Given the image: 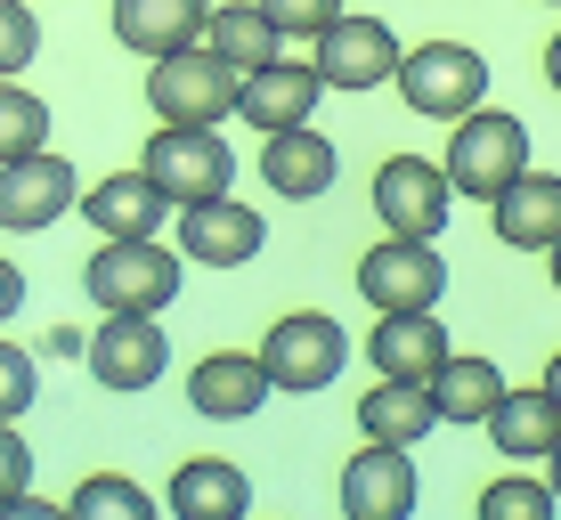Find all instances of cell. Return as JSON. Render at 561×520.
<instances>
[{
    "mask_svg": "<svg viewBox=\"0 0 561 520\" xmlns=\"http://www.w3.org/2000/svg\"><path fill=\"white\" fill-rule=\"evenodd\" d=\"M432 391H423V382H391L382 374L375 391L358 398V439H382V448H423V439H432Z\"/></svg>",
    "mask_w": 561,
    "mask_h": 520,
    "instance_id": "cell-24",
    "label": "cell"
},
{
    "mask_svg": "<svg viewBox=\"0 0 561 520\" xmlns=\"http://www.w3.org/2000/svg\"><path fill=\"white\" fill-rule=\"evenodd\" d=\"M456 211V187L432 155H382L375 163V220L382 236H439Z\"/></svg>",
    "mask_w": 561,
    "mask_h": 520,
    "instance_id": "cell-10",
    "label": "cell"
},
{
    "mask_svg": "<svg viewBox=\"0 0 561 520\" xmlns=\"http://www.w3.org/2000/svg\"><path fill=\"white\" fill-rule=\"evenodd\" d=\"M546 82H553V99H561V33L546 42Z\"/></svg>",
    "mask_w": 561,
    "mask_h": 520,
    "instance_id": "cell-35",
    "label": "cell"
},
{
    "mask_svg": "<svg viewBox=\"0 0 561 520\" xmlns=\"http://www.w3.org/2000/svg\"><path fill=\"white\" fill-rule=\"evenodd\" d=\"M325 82L309 73V57H268V66L237 73V114L253 130H285V123H318Z\"/></svg>",
    "mask_w": 561,
    "mask_h": 520,
    "instance_id": "cell-17",
    "label": "cell"
},
{
    "mask_svg": "<svg viewBox=\"0 0 561 520\" xmlns=\"http://www.w3.org/2000/svg\"><path fill=\"white\" fill-rule=\"evenodd\" d=\"M480 431L496 439V455H505V464H546V448L561 439V407L546 398V382H537V391H505Z\"/></svg>",
    "mask_w": 561,
    "mask_h": 520,
    "instance_id": "cell-23",
    "label": "cell"
},
{
    "mask_svg": "<svg viewBox=\"0 0 561 520\" xmlns=\"http://www.w3.org/2000/svg\"><path fill=\"white\" fill-rule=\"evenodd\" d=\"M204 49H211V57H228L237 73H253V66H268V57H285V33L261 16V0H211V16H204Z\"/></svg>",
    "mask_w": 561,
    "mask_h": 520,
    "instance_id": "cell-25",
    "label": "cell"
},
{
    "mask_svg": "<svg viewBox=\"0 0 561 520\" xmlns=\"http://www.w3.org/2000/svg\"><path fill=\"white\" fill-rule=\"evenodd\" d=\"M546 398H553V407H561V350L546 358Z\"/></svg>",
    "mask_w": 561,
    "mask_h": 520,
    "instance_id": "cell-36",
    "label": "cell"
},
{
    "mask_svg": "<svg viewBox=\"0 0 561 520\" xmlns=\"http://www.w3.org/2000/svg\"><path fill=\"white\" fill-rule=\"evenodd\" d=\"M439 171H448V187H456V196L496 204V187L529 171V123H520L513 106H489V99H480L472 114H456Z\"/></svg>",
    "mask_w": 561,
    "mask_h": 520,
    "instance_id": "cell-2",
    "label": "cell"
},
{
    "mask_svg": "<svg viewBox=\"0 0 561 520\" xmlns=\"http://www.w3.org/2000/svg\"><path fill=\"white\" fill-rule=\"evenodd\" d=\"M496 236L513 244V253H546V244L561 236V171H520V180L496 187Z\"/></svg>",
    "mask_w": 561,
    "mask_h": 520,
    "instance_id": "cell-19",
    "label": "cell"
},
{
    "mask_svg": "<svg viewBox=\"0 0 561 520\" xmlns=\"http://www.w3.org/2000/svg\"><path fill=\"white\" fill-rule=\"evenodd\" d=\"M82 293L99 317H163L180 301V244L163 236H99L82 261Z\"/></svg>",
    "mask_w": 561,
    "mask_h": 520,
    "instance_id": "cell-1",
    "label": "cell"
},
{
    "mask_svg": "<svg viewBox=\"0 0 561 520\" xmlns=\"http://www.w3.org/2000/svg\"><path fill=\"white\" fill-rule=\"evenodd\" d=\"M391 90L415 123H456L489 99V57L472 42H423V49H399L391 66Z\"/></svg>",
    "mask_w": 561,
    "mask_h": 520,
    "instance_id": "cell-3",
    "label": "cell"
},
{
    "mask_svg": "<svg viewBox=\"0 0 561 520\" xmlns=\"http://www.w3.org/2000/svg\"><path fill=\"white\" fill-rule=\"evenodd\" d=\"M480 512L489 520H553L561 496H553L546 472H496L489 488H480Z\"/></svg>",
    "mask_w": 561,
    "mask_h": 520,
    "instance_id": "cell-28",
    "label": "cell"
},
{
    "mask_svg": "<svg viewBox=\"0 0 561 520\" xmlns=\"http://www.w3.org/2000/svg\"><path fill=\"white\" fill-rule=\"evenodd\" d=\"M342 366H351V334H342V317H325V310H285V317L261 334V374H268V391L318 398L325 382H342Z\"/></svg>",
    "mask_w": 561,
    "mask_h": 520,
    "instance_id": "cell-4",
    "label": "cell"
},
{
    "mask_svg": "<svg viewBox=\"0 0 561 520\" xmlns=\"http://www.w3.org/2000/svg\"><path fill=\"white\" fill-rule=\"evenodd\" d=\"M334 180H342V147L325 139L318 123L261 130V187H277L285 204H318Z\"/></svg>",
    "mask_w": 561,
    "mask_h": 520,
    "instance_id": "cell-14",
    "label": "cell"
},
{
    "mask_svg": "<svg viewBox=\"0 0 561 520\" xmlns=\"http://www.w3.org/2000/svg\"><path fill=\"white\" fill-rule=\"evenodd\" d=\"M334 496H342V512H351V520H408V512L423 505V472H415L408 448H382V439H366L351 464H342Z\"/></svg>",
    "mask_w": 561,
    "mask_h": 520,
    "instance_id": "cell-12",
    "label": "cell"
},
{
    "mask_svg": "<svg viewBox=\"0 0 561 520\" xmlns=\"http://www.w3.org/2000/svg\"><path fill=\"white\" fill-rule=\"evenodd\" d=\"M163 505L180 520H244L253 512V479H244V464H228V455H187L171 472Z\"/></svg>",
    "mask_w": 561,
    "mask_h": 520,
    "instance_id": "cell-21",
    "label": "cell"
},
{
    "mask_svg": "<svg viewBox=\"0 0 561 520\" xmlns=\"http://www.w3.org/2000/svg\"><path fill=\"white\" fill-rule=\"evenodd\" d=\"M187 407L204 423H253L268 407V374H261V350H204L187 366Z\"/></svg>",
    "mask_w": 561,
    "mask_h": 520,
    "instance_id": "cell-16",
    "label": "cell"
},
{
    "mask_svg": "<svg viewBox=\"0 0 561 520\" xmlns=\"http://www.w3.org/2000/svg\"><path fill=\"white\" fill-rule=\"evenodd\" d=\"M268 244V220L237 196H204V204H180V261L196 268H253Z\"/></svg>",
    "mask_w": 561,
    "mask_h": 520,
    "instance_id": "cell-13",
    "label": "cell"
},
{
    "mask_svg": "<svg viewBox=\"0 0 561 520\" xmlns=\"http://www.w3.org/2000/svg\"><path fill=\"white\" fill-rule=\"evenodd\" d=\"M147 114L154 123H228L237 114V66L204 42L147 57Z\"/></svg>",
    "mask_w": 561,
    "mask_h": 520,
    "instance_id": "cell-6",
    "label": "cell"
},
{
    "mask_svg": "<svg viewBox=\"0 0 561 520\" xmlns=\"http://www.w3.org/2000/svg\"><path fill=\"white\" fill-rule=\"evenodd\" d=\"M82 366H90V382L99 391H154L163 382V366H171V334L154 317H99L90 325V342H82Z\"/></svg>",
    "mask_w": 561,
    "mask_h": 520,
    "instance_id": "cell-11",
    "label": "cell"
},
{
    "mask_svg": "<svg viewBox=\"0 0 561 520\" xmlns=\"http://www.w3.org/2000/svg\"><path fill=\"white\" fill-rule=\"evenodd\" d=\"M66 512H82V520H147L154 496H147L130 472H90V479H73Z\"/></svg>",
    "mask_w": 561,
    "mask_h": 520,
    "instance_id": "cell-27",
    "label": "cell"
},
{
    "mask_svg": "<svg viewBox=\"0 0 561 520\" xmlns=\"http://www.w3.org/2000/svg\"><path fill=\"white\" fill-rule=\"evenodd\" d=\"M261 16L285 33V42H309V33H325L342 16V0H261Z\"/></svg>",
    "mask_w": 561,
    "mask_h": 520,
    "instance_id": "cell-31",
    "label": "cell"
},
{
    "mask_svg": "<svg viewBox=\"0 0 561 520\" xmlns=\"http://www.w3.org/2000/svg\"><path fill=\"white\" fill-rule=\"evenodd\" d=\"M204 16H211V0H114L106 25L130 57H163V49L204 42Z\"/></svg>",
    "mask_w": 561,
    "mask_h": 520,
    "instance_id": "cell-20",
    "label": "cell"
},
{
    "mask_svg": "<svg viewBox=\"0 0 561 520\" xmlns=\"http://www.w3.org/2000/svg\"><path fill=\"white\" fill-rule=\"evenodd\" d=\"M33 398H42V350L0 334V423H25Z\"/></svg>",
    "mask_w": 561,
    "mask_h": 520,
    "instance_id": "cell-29",
    "label": "cell"
},
{
    "mask_svg": "<svg viewBox=\"0 0 561 520\" xmlns=\"http://www.w3.org/2000/svg\"><path fill=\"white\" fill-rule=\"evenodd\" d=\"M546 9H561V0H546Z\"/></svg>",
    "mask_w": 561,
    "mask_h": 520,
    "instance_id": "cell-39",
    "label": "cell"
},
{
    "mask_svg": "<svg viewBox=\"0 0 561 520\" xmlns=\"http://www.w3.org/2000/svg\"><path fill=\"white\" fill-rule=\"evenodd\" d=\"M33 147H49V99H33L25 73H9L0 82V163L33 155Z\"/></svg>",
    "mask_w": 561,
    "mask_h": 520,
    "instance_id": "cell-26",
    "label": "cell"
},
{
    "mask_svg": "<svg viewBox=\"0 0 561 520\" xmlns=\"http://www.w3.org/2000/svg\"><path fill=\"white\" fill-rule=\"evenodd\" d=\"M448 317L439 310H382L375 334H366V366L391 382H432V366L448 358Z\"/></svg>",
    "mask_w": 561,
    "mask_h": 520,
    "instance_id": "cell-18",
    "label": "cell"
},
{
    "mask_svg": "<svg viewBox=\"0 0 561 520\" xmlns=\"http://www.w3.org/2000/svg\"><path fill=\"white\" fill-rule=\"evenodd\" d=\"M358 301L366 310H439L448 301V253L439 236H382L358 253Z\"/></svg>",
    "mask_w": 561,
    "mask_h": 520,
    "instance_id": "cell-7",
    "label": "cell"
},
{
    "mask_svg": "<svg viewBox=\"0 0 561 520\" xmlns=\"http://www.w3.org/2000/svg\"><path fill=\"white\" fill-rule=\"evenodd\" d=\"M82 196V171H73L57 147H33V155L0 163V236H42L57 228Z\"/></svg>",
    "mask_w": 561,
    "mask_h": 520,
    "instance_id": "cell-9",
    "label": "cell"
},
{
    "mask_svg": "<svg viewBox=\"0 0 561 520\" xmlns=\"http://www.w3.org/2000/svg\"><path fill=\"white\" fill-rule=\"evenodd\" d=\"M546 277H553V293H561V236L546 244Z\"/></svg>",
    "mask_w": 561,
    "mask_h": 520,
    "instance_id": "cell-37",
    "label": "cell"
},
{
    "mask_svg": "<svg viewBox=\"0 0 561 520\" xmlns=\"http://www.w3.org/2000/svg\"><path fill=\"white\" fill-rule=\"evenodd\" d=\"M139 171L171 196V211H180V204L228 196V180H237V147L220 139V123H154Z\"/></svg>",
    "mask_w": 561,
    "mask_h": 520,
    "instance_id": "cell-5",
    "label": "cell"
},
{
    "mask_svg": "<svg viewBox=\"0 0 561 520\" xmlns=\"http://www.w3.org/2000/svg\"><path fill=\"white\" fill-rule=\"evenodd\" d=\"M82 342H90L82 325H49V342H42V350H49V358H82Z\"/></svg>",
    "mask_w": 561,
    "mask_h": 520,
    "instance_id": "cell-34",
    "label": "cell"
},
{
    "mask_svg": "<svg viewBox=\"0 0 561 520\" xmlns=\"http://www.w3.org/2000/svg\"><path fill=\"white\" fill-rule=\"evenodd\" d=\"M9 317H25V268L0 253V334H9Z\"/></svg>",
    "mask_w": 561,
    "mask_h": 520,
    "instance_id": "cell-33",
    "label": "cell"
},
{
    "mask_svg": "<svg viewBox=\"0 0 561 520\" xmlns=\"http://www.w3.org/2000/svg\"><path fill=\"white\" fill-rule=\"evenodd\" d=\"M432 415L439 423H456V431H472V423H489V407L505 398V366L496 358H480V350H448L432 366Z\"/></svg>",
    "mask_w": 561,
    "mask_h": 520,
    "instance_id": "cell-22",
    "label": "cell"
},
{
    "mask_svg": "<svg viewBox=\"0 0 561 520\" xmlns=\"http://www.w3.org/2000/svg\"><path fill=\"white\" fill-rule=\"evenodd\" d=\"M399 33L382 25V16H358V9H342L325 33H309V73H318L325 90H351V99H366V90H382L391 82V66H399Z\"/></svg>",
    "mask_w": 561,
    "mask_h": 520,
    "instance_id": "cell-8",
    "label": "cell"
},
{
    "mask_svg": "<svg viewBox=\"0 0 561 520\" xmlns=\"http://www.w3.org/2000/svg\"><path fill=\"white\" fill-rule=\"evenodd\" d=\"M73 211L90 220V236H163V220H171V196L147 180L139 163H130V171H106V180H82Z\"/></svg>",
    "mask_w": 561,
    "mask_h": 520,
    "instance_id": "cell-15",
    "label": "cell"
},
{
    "mask_svg": "<svg viewBox=\"0 0 561 520\" xmlns=\"http://www.w3.org/2000/svg\"><path fill=\"white\" fill-rule=\"evenodd\" d=\"M546 479H553V496H561V439L546 448Z\"/></svg>",
    "mask_w": 561,
    "mask_h": 520,
    "instance_id": "cell-38",
    "label": "cell"
},
{
    "mask_svg": "<svg viewBox=\"0 0 561 520\" xmlns=\"http://www.w3.org/2000/svg\"><path fill=\"white\" fill-rule=\"evenodd\" d=\"M25 488H33V448H25L16 423H0V512H9Z\"/></svg>",
    "mask_w": 561,
    "mask_h": 520,
    "instance_id": "cell-32",
    "label": "cell"
},
{
    "mask_svg": "<svg viewBox=\"0 0 561 520\" xmlns=\"http://www.w3.org/2000/svg\"><path fill=\"white\" fill-rule=\"evenodd\" d=\"M33 57H42V16H33V0H0V82L25 73Z\"/></svg>",
    "mask_w": 561,
    "mask_h": 520,
    "instance_id": "cell-30",
    "label": "cell"
},
{
    "mask_svg": "<svg viewBox=\"0 0 561 520\" xmlns=\"http://www.w3.org/2000/svg\"><path fill=\"white\" fill-rule=\"evenodd\" d=\"M33 9H42V0H33Z\"/></svg>",
    "mask_w": 561,
    "mask_h": 520,
    "instance_id": "cell-40",
    "label": "cell"
}]
</instances>
